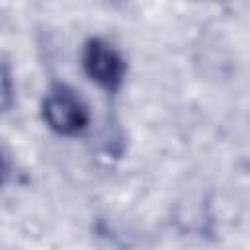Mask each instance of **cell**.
Listing matches in <instances>:
<instances>
[{
	"label": "cell",
	"instance_id": "2",
	"mask_svg": "<svg viewBox=\"0 0 250 250\" xmlns=\"http://www.w3.org/2000/svg\"><path fill=\"white\" fill-rule=\"evenodd\" d=\"M82 66L88 78L107 92H117L127 72V64L121 53L102 37H90L84 43Z\"/></svg>",
	"mask_w": 250,
	"mask_h": 250
},
{
	"label": "cell",
	"instance_id": "1",
	"mask_svg": "<svg viewBox=\"0 0 250 250\" xmlns=\"http://www.w3.org/2000/svg\"><path fill=\"white\" fill-rule=\"evenodd\" d=\"M41 115L51 131L76 137L88 129L90 111L84 100L66 84H53L43 98Z\"/></svg>",
	"mask_w": 250,
	"mask_h": 250
},
{
	"label": "cell",
	"instance_id": "3",
	"mask_svg": "<svg viewBox=\"0 0 250 250\" xmlns=\"http://www.w3.org/2000/svg\"><path fill=\"white\" fill-rule=\"evenodd\" d=\"M14 74L6 55L0 53V113H6L14 105Z\"/></svg>",
	"mask_w": 250,
	"mask_h": 250
}]
</instances>
